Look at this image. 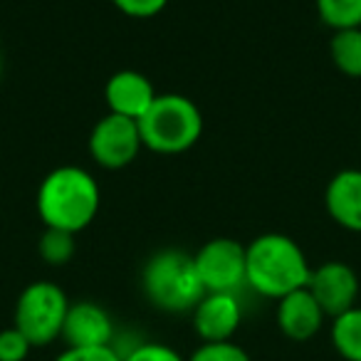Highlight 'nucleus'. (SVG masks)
Segmentation results:
<instances>
[{"label": "nucleus", "mask_w": 361, "mask_h": 361, "mask_svg": "<svg viewBox=\"0 0 361 361\" xmlns=\"http://www.w3.org/2000/svg\"><path fill=\"white\" fill-rule=\"evenodd\" d=\"M324 206L336 226L361 233V169H344L331 176Z\"/></svg>", "instance_id": "obj_13"}, {"label": "nucleus", "mask_w": 361, "mask_h": 361, "mask_svg": "<svg viewBox=\"0 0 361 361\" xmlns=\"http://www.w3.org/2000/svg\"><path fill=\"white\" fill-rule=\"evenodd\" d=\"M329 55L341 75L361 80V27L336 30L329 42Z\"/></svg>", "instance_id": "obj_15"}, {"label": "nucleus", "mask_w": 361, "mask_h": 361, "mask_svg": "<svg viewBox=\"0 0 361 361\" xmlns=\"http://www.w3.org/2000/svg\"><path fill=\"white\" fill-rule=\"evenodd\" d=\"M32 344L16 326L0 331V361H25L30 356Z\"/></svg>", "instance_id": "obj_20"}, {"label": "nucleus", "mask_w": 361, "mask_h": 361, "mask_svg": "<svg viewBox=\"0 0 361 361\" xmlns=\"http://www.w3.org/2000/svg\"><path fill=\"white\" fill-rule=\"evenodd\" d=\"M322 23L331 30L361 27V0H314Z\"/></svg>", "instance_id": "obj_16"}, {"label": "nucleus", "mask_w": 361, "mask_h": 361, "mask_svg": "<svg viewBox=\"0 0 361 361\" xmlns=\"http://www.w3.org/2000/svg\"><path fill=\"white\" fill-rule=\"evenodd\" d=\"M67 312H70V300H67L65 290L50 280H40L20 292L13 326L27 336L32 349L50 346L62 336Z\"/></svg>", "instance_id": "obj_5"}, {"label": "nucleus", "mask_w": 361, "mask_h": 361, "mask_svg": "<svg viewBox=\"0 0 361 361\" xmlns=\"http://www.w3.org/2000/svg\"><path fill=\"white\" fill-rule=\"evenodd\" d=\"M37 250H40L42 260L50 265H65L75 255V235L65 231H55V228H45Z\"/></svg>", "instance_id": "obj_17"}, {"label": "nucleus", "mask_w": 361, "mask_h": 361, "mask_svg": "<svg viewBox=\"0 0 361 361\" xmlns=\"http://www.w3.org/2000/svg\"><path fill=\"white\" fill-rule=\"evenodd\" d=\"M331 344L346 361H361V307H351L331 319Z\"/></svg>", "instance_id": "obj_14"}, {"label": "nucleus", "mask_w": 361, "mask_h": 361, "mask_svg": "<svg viewBox=\"0 0 361 361\" xmlns=\"http://www.w3.org/2000/svg\"><path fill=\"white\" fill-rule=\"evenodd\" d=\"M102 191L97 178L80 166H60L42 178L37 188V216L45 228L82 233L97 218Z\"/></svg>", "instance_id": "obj_1"}, {"label": "nucleus", "mask_w": 361, "mask_h": 361, "mask_svg": "<svg viewBox=\"0 0 361 361\" xmlns=\"http://www.w3.org/2000/svg\"><path fill=\"white\" fill-rule=\"evenodd\" d=\"M62 341L70 349H85V346H111L114 339V324L104 307L94 302H75L67 312L65 326H62Z\"/></svg>", "instance_id": "obj_10"}, {"label": "nucleus", "mask_w": 361, "mask_h": 361, "mask_svg": "<svg viewBox=\"0 0 361 361\" xmlns=\"http://www.w3.org/2000/svg\"><path fill=\"white\" fill-rule=\"evenodd\" d=\"M307 290L312 292L319 307L324 310L326 317H339L346 310L356 307V297H359V277H356L354 267L346 262L331 260L312 270Z\"/></svg>", "instance_id": "obj_8"}, {"label": "nucleus", "mask_w": 361, "mask_h": 361, "mask_svg": "<svg viewBox=\"0 0 361 361\" xmlns=\"http://www.w3.org/2000/svg\"><path fill=\"white\" fill-rule=\"evenodd\" d=\"M206 292H233L245 287V245L233 238H213L193 255Z\"/></svg>", "instance_id": "obj_6"}, {"label": "nucleus", "mask_w": 361, "mask_h": 361, "mask_svg": "<svg viewBox=\"0 0 361 361\" xmlns=\"http://www.w3.org/2000/svg\"><path fill=\"white\" fill-rule=\"evenodd\" d=\"M144 149L139 134V121L129 116L106 114L94 124L90 134V154L102 169H124L136 161L139 151Z\"/></svg>", "instance_id": "obj_7"}, {"label": "nucleus", "mask_w": 361, "mask_h": 361, "mask_svg": "<svg viewBox=\"0 0 361 361\" xmlns=\"http://www.w3.org/2000/svg\"><path fill=\"white\" fill-rule=\"evenodd\" d=\"M141 290L156 310L169 314L193 312L206 295L193 255L176 247L159 250L146 260L141 270Z\"/></svg>", "instance_id": "obj_3"}, {"label": "nucleus", "mask_w": 361, "mask_h": 361, "mask_svg": "<svg viewBox=\"0 0 361 361\" xmlns=\"http://www.w3.org/2000/svg\"><path fill=\"white\" fill-rule=\"evenodd\" d=\"M0 75H3V52H0Z\"/></svg>", "instance_id": "obj_23"}, {"label": "nucleus", "mask_w": 361, "mask_h": 361, "mask_svg": "<svg viewBox=\"0 0 361 361\" xmlns=\"http://www.w3.org/2000/svg\"><path fill=\"white\" fill-rule=\"evenodd\" d=\"M116 11L129 18H154L169 6V0H111Z\"/></svg>", "instance_id": "obj_22"}, {"label": "nucleus", "mask_w": 361, "mask_h": 361, "mask_svg": "<svg viewBox=\"0 0 361 361\" xmlns=\"http://www.w3.org/2000/svg\"><path fill=\"white\" fill-rule=\"evenodd\" d=\"M324 310L307 287L277 300V326L292 341H310L324 326Z\"/></svg>", "instance_id": "obj_12"}, {"label": "nucleus", "mask_w": 361, "mask_h": 361, "mask_svg": "<svg viewBox=\"0 0 361 361\" xmlns=\"http://www.w3.org/2000/svg\"><path fill=\"white\" fill-rule=\"evenodd\" d=\"M243 322V307L233 292H206L193 310V329L201 341H231Z\"/></svg>", "instance_id": "obj_9"}, {"label": "nucleus", "mask_w": 361, "mask_h": 361, "mask_svg": "<svg viewBox=\"0 0 361 361\" xmlns=\"http://www.w3.org/2000/svg\"><path fill=\"white\" fill-rule=\"evenodd\" d=\"M121 361H186L173 346L161 344V341H141L131 346L126 354H121Z\"/></svg>", "instance_id": "obj_19"}, {"label": "nucleus", "mask_w": 361, "mask_h": 361, "mask_svg": "<svg viewBox=\"0 0 361 361\" xmlns=\"http://www.w3.org/2000/svg\"><path fill=\"white\" fill-rule=\"evenodd\" d=\"M141 144L161 156H176L193 149L203 134V114L183 94H159L139 119Z\"/></svg>", "instance_id": "obj_4"}, {"label": "nucleus", "mask_w": 361, "mask_h": 361, "mask_svg": "<svg viewBox=\"0 0 361 361\" xmlns=\"http://www.w3.org/2000/svg\"><path fill=\"white\" fill-rule=\"evenodd\" d=\"M156 90L149 82V77L136 70H119L109 77L104 85V99L111 114L129 116L139 121L149 111V106L156 102Z\"/></svg>", "instance_id": "obj_11"}, {"label": "nucleus", "mask_w": 361, "mask_h": 361, "mask_svg": "<svg viewBox=\"0 0 361 361\" xmlns=\"http://www.w3.org/2000/svg\"><path fill=\"white\" fill-rule=\"evenodd\" d=\"M312 267L300 243L282 233H265L245 245V285L267 300L307 287Z\"/></svg>", "instance_id": "obj_2"}, {"label": "nucleus", "mask_w": 361, "mask_h": 361, "mask_svg": "<svg viewBox=\"0 0 361 361\" xmlns=\"http://www.w3.org/2000/svg\"><path fill=\"white\" fill-rule=\"evenodd\" d=\"M186 361H250L247 351L235 341H203Z\"/></svg>", "instance_id": "obj_18"}, {"label": "nucleus", "mask_w": 361, "mask_h": 361, "mask_svg": "<svg viewBox=\"0 0 361 361\" xmlns=\"http://www.w3.org/2000/svg\"><path fill=\"white\" fill-rule=\"evenodd\" d=\"M55 361H121V354L116 346H85V349L67 346Z\"/></svg>", "instance_id": "obj_21"}]
</instances>
